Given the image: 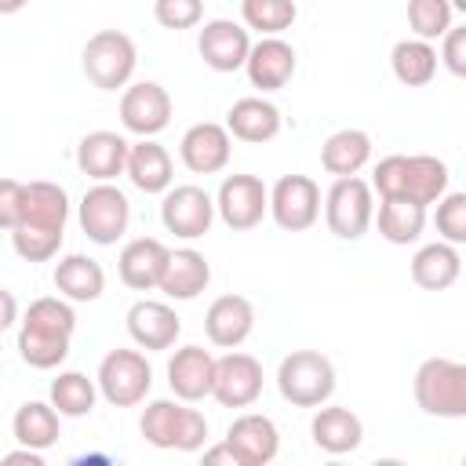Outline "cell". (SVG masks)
<instances>
[{
	"label": "cell",
	"instance_id": "52a82bcc",
	"mask_svg": "<svg viewBox=\"0 0 466 466\" xmlns=\"http://www.w3.org/2000/svg\"><path fill=\"white\" fill-rule=\"evenodd\" d=\"M375 218V193L364 178L342 175L324 193V222L339 240H360Z\"/></svg>",
	"mask_w": 466,
	"mask_h": 466
},
{
	"label": "cell",
	"instance_id": "d6a6232c",
	"mask_svg": "<svg viewBox=\"0 0 466 466\" xmlns=\"http://www.w3.org/2000/svg\"><path fill=\"white\" fill-rule=\"evenodd\" d=\"M390 66H393V76L404 84V87H426L433 76H437V47L430 40H400L393 44L390 51Z\"/></svg>",
	"mask_w": 466,
	"mask_h": 466
},
{
	"label": "cell",
	"instance_id": "8992f818",
	"mask_svg": "<svg viewBox=\"0 0 466 466\" xmlns=\"http://www.w3.org/2000/svg\"><path fill=\"white\" fill-rule=\"evenodd\" d=\"M95 386L106 397V404L135 408L153 390V368H149L146 353H138V350H109L102 357V364H98Z\"/></svg>",
	"mask_w": 466,
	"mask_h": 466
},
{
	"label": "cell",
	"instance_id": "9a60e30c",
	"mask_svg": "<svg viewBox=\"0 0 466 466\" xmlns=\"http://www.w3.org/2000/svg\"><path fill=\"white\" fill-rule=\"evenodd\" d=\"M226 444L233 448V455H237L240 466H266L280 451V433H277V422L269 415L244 411V415H237L229 422Z\"/></svg>",
	"mask_w": 466,
	"mask_h": 466
},
{
	"label": "cell",
	"instance_id": "f35d334b",
	"mask_svg": "<svg viewBox=\"0 0 466 466\" xmlns=\"http://www.w3.org/2000/svg\"><path fill=\"white\" fill-rule=\"evenodd\" d=\"M437 233L448 240V244H466V193H444L437 200Z\"/></svg>",
	"mask_w": 466,
	"mask_h": 466
},
{
	"label": "cell",
	"instance_id": "60d3db41",
	"mask_svg": "<svg viewBox=\"0 0 466 466\" xmlns=\"http://www.w3.org/2000/svg\"><path fill=\"white\" fill-rule=\"evenodd\" d=\"M437 62H444L448 73L466 76V25H451V29L441 36V55H437Z\"/></svg>",
	"mask_w": 466,
	"mask_h": 466
},
{
	"label": "cell",
	"instance_id": "83f0119b",
	"mask_svg": "<svg viewBox=\"0 0 466 466\" xmlns=\"http://www.w3.org/2000/svg\"><path fill=\"white\" fill-rule=\"evenodd\" d=\"M69 218V197L58 182H25L22 186V215L18 222L25 226H44V229H66Z\"/></svg>",
	"mask_w": 466,
	"mask_h": 466
},
{
	"label": "cell",
	"instance_id": "f6af8a7d",
	"mask_svg": "<svg viewBox=\"0 0 466 466\" xmlns=\"http://www.w3.org/2000/svg\"><path fill=\"white\" fill-rule=\"evenodd\" d=\"M4 462H29V466H44V455H40L36 448H25V444H22V451H7V455H4Z\"/></svg>",
	"mask_w": 466,
	"mask_h": 466
},
{
	"label": "cell",
	"instance_id": "7402d4cb",
	"mask_svg": "<svg viewBox=\"0 0 466 466\" xmlns=\"http://www.w3.org/2000/svg\"><path fill=\"white\" fill-rule=\"evenodd\" d=\"M127 138L116 131H87L76 146V167L95 182H113L127 164Z\"/></svg>",
	"mask_w": 466,
	"mask_h": 466
},
{
	"label": "cell",
	"instance_id": "f546056e",
	"mask_svg": "<svg viewBox=\"0 0 466 466\" xmlns=\"http://www.w3.org/2000/svg\"><path fill=\"white\" fill-rule=\"evenodd\" d=\"M368 160H371V135L360 127H342V131L328 135L320 146V167L335 178L357 175Z\"/></svg>",
	"mask_w": 466,
	"mask_h": 466
},
{
	"label": "cell",
	"instance_id": "2e32d148",
	"mask_svg": "<svg viewBox=\"0 0 466 466\" xmlns=\"http://www.w3.org/2000/svg\"><path fill=\"white\" fill-rule=\"evenodd\" d=\"M233 153V138L226 131V124L215 120H200L193 127H186L182 142H178V157L193 175H215L229 164Z\"/></svg>",
	"mask_w": 466,
	"mask_h": 466
},
{
	"label": "cell",
	"instance_id": "ab89813d",
	"mask_svg": "<svg viewBox=\"0 0 466 466\" xmlns=\"http://www.w3.org/2000/svg\"><path fill=\"white\" fill-rule=\"evenodd\" d=\"M153 18L171 33L193 29L204 18V0H153Z\"/></svg>",
	"mask_w": 466,
	"mask_h": 466
},
{
	"label": "cell",
	"instance_id": "4dcf8cb0",
	"mask_svg": "<svg viewBox=\"0 0 466 466\" xmlns=\"http://www.w3.org/2000/svg\"><path fill=\"white\" fill-rule=\"evenodd\" d=\"M448 164L430 157V153H415V157H404V189L400 197L404 200H415V204H437L444 193H448Z\"/></svg>",
	"mask_w": 466,
	"mask_h": 466
},
{
	"label": "cell",
	"instance_id": "e575fe53",
	"mask_svg": "<svg viewBox=\"0 0 466 466\" xmlns=\"http://www.w3.org/2000/svg\"><path fill=\"white\" fill-rule=\"evenodd\" d=\"M95 400H98V386L84 371H58V379H51V408L58 415L84 419L95 411Z\"/></svg>",
	"mask_w": 466,
	"mask_h": 466
},
{
	"label": "cell",
	"instance_id": "7c38bea8",
	"mask_svg": "<svg viewBox=\"0 0 466 466\" xmlns=\"http://www.w3.org/2000/svg\"><path fill=\"white\" fill-rule=\"evenodd\" d=\"M171 95L167 87H160L157 80H138L127 84L120 95V124L138 135V138H153L171 124Z\"/></svg>",
	"mask_w": 466,
	"mask_h": 466
},
{
	"label": "cell",
	"instance_id": "d590c367",
	"mask_svg": "<svg viewBox=\"0 0 466 466\" xmlns=\"http://www.w3.org/2000/svg\"><path fill=\"white\" fill-rule=\"evenodd\" d=\"M244 29H255L258 36H280L295 25L299 4L295 0H240Z\"/></svg>",
	"mask_w": 466,
	"mask_h": 466
},
{
	"label": "cell",
	"instance_id": "cb8c5ba5",
	"mask_svg": "<svg viewBox=\"0 0 466 466\" xmlns=\"http://www.w3.org/2000/svg\"><path fill=\"white\" fill-rule=\"evenodd\" d=\"M226 131H229V138H240V142H251V146L273 142L280 135V109L269 98H258V95L237 98L226 113Z\"/></svg>",
	"mask_w": 466,
	"mask_h": 466
},
{
	"label": "cell",
	"instance_id": "603a6c76",
	"mask_svg": "<svg viewBox=\"0 0 466 466\" xmlns=\"http://www.w3.org/2000/svg\"><path fill=\"white\" fill-rule=\"evenodd\" d=\"M167 251L157 237H135L120 248V258H116V273L120 280L131 288V291H153L160 284V273H164V262H167Z\"/></svg>",
	"mask_w": 466,
	"mask_h": 466
},
{
	"label": "cell",
	"instance_id": "7a4b0ae2",
	"mask_svg": "<svg viewBox=\"0 0 466 466\" xmlns=\"http://www.w3.org/2000/svg\"><path fill=\"white\" fill-rule=\"evenodd\" d=\"M142 437L164 451H200L208 441V419L178 400H149L138 419Z\"/></svg>",
	"mask_w": 466,
	"mask_h": 466
},
{
	"label": "cell",
	"instance_id": "f1b7e54d",
	"mask_svg": "<svg viewBox=\"0 0 466 466\" xmlns=\"http://www.w3.org/2000/svg\"><path fill=\"white\" fill-rule=\"evenodd\" d=\"M55 288L69 302H95L106 291V269L91 255H66L55 266Z\"/></svg>",
	"mask_w": 466,
	"mask_h": 466
},
{
	"label": "cell",
	"instance_id": "ffe728a7",
	"mask_svg": "<svg viewBox=\"0 0 466 466\" xmlns=\"http://www.w3.org/2000/svg\"><path fill=\"white\" fill-rule=\"evenodd\" d=\"M211 382H215V357L204 346L175 350V357L167 360V386L178 400L193 404V400L211 397Z\"/></svg>",
	"mask_w": 466,
	"mask_h": 466
},
{
	"label": "cell",
	"instance_id": "8d00e7d4",
	"mask_svg": "<svg viewBox=\"0 0 466 466\" xmlns=\"http://www.w3.org/2000/svg\"><path fill=\"white\" fill-rule=\"evenodd\" d=\"M62 233H66V229H44V226H25V222H18V226L11 229V248H15V255L25 258V262H47V258L58 255Z\"/></svg>",
	"mask_w": 466,
	"mask_h": 466
},
{
	"label": "cell",
	"instance_id": "1f68e13d",
	"mask_svg": "<svg viewBox=\"0 0 466 466\" xmlns=\"http://www.w3.org/2000/svg\"><path fill=\"white\" fill-rule=\"evenodd\" d=\"M58 411L51 408V400H25L15 419H11V433L18 444L25 448H36V451H47L51 444H58Z\"/></svg>",
	"mask_w": 466,
	"mask_h": 466
},
{
	"label": "cell",
	"instance_id": "3957f363",
	"mask_svg": "<svg viewBox=\"0 0 466 466\" xmlns=\"http://www.w3.org/2000/svg\"><path fill=\"white\" fill-rule=\"evenodd\" d=\"M415 404L437 419L466 415V364L451 357H426L415 371Z\"/></svg>",
	"mask_w": 466,
	"mask_h": 466
},
{
	"label": "cell",
	"instance_id": "8fae6325",
	"mask_svg": "<svg viewBox=\"0 0 466 466\" xmlns=\"http://www.w3.org/2000/svg\"><path fill=\"white\" fill-rule=\"evenodd\" d=\"M160 222L167 233L182 237V240H197L211 229L215 222V200L208 197L204 186H167L164 200H160Z\"/></svg>",
	"mask_w": 466,
	"mask_h": 466
},
{
	"label": "cell",
	"instance_id": "ac0fdd59",
	"mask_svg": "<svg viewBox=\"0 0 466 466\" xmlns=\"http://www.w3.org/2000/svg\"><path fill=\"white\" fill-rule=\"evenodd\" d=\"M204 331L211 346L237 350L255 331V306L244 295H218L204 313Z\"/></svg>",
	"mask_w": 466,
	"mask_h": 466
},
{
	"label": "cell",
	"instance_id": "5bb4252c",
	"mask_svg": "<svg viewBox=\"0 0 466 466\" xmlns=\"http://www.w3.org/2000/svg\"><path fill=\"white\" fill-rule=\"evenodd\" d=\"M197 51L204 66H211L215 73H237L244 69V58L251 51V29H244L233 18H211L200 25Z\"/></svg>",
	"mask_w": 466,
	"mask_h": 466
},
{
	"label": "cell",
	"instance_id": "d6986e66",
	"mask_svg": "<svg viewBox=\"0 0 466 466\" xmlns=\"http://www.w3.org/2000/svg\"><path fill=\"white\" fill-rule=\"evenodd\" d=\"M127 335L142 350H171L182 335V320L167 302L157 299H138L127 309Z\"/></svg>",
	"mask_w": 466,
	"mask_h": 466
},
{
	"label": "cell",
	"instance_id": "30bf717a",
	"mask_svg": "<svg viewBox=\"0 0 466 466\" xmlns=\"http://www.w3.org/2000/svg\"><path fill=\"white\" fill-rule=\"evenodd\" d=\"M269 215L288 233L309 229L320 218V186L309 175H280L269 189Z\"/></svg>",
	"mask_w": 466,
	"mask_h": 466
},
{
	"label": "cell",
	"instance_id": "ee69618b",
	"mask_svg": "<svg viewBox=\"0 0 466 466\" xmlns=\"http://www.w3.org/2000/svg\"><path fill=\"white\" fill-rule=\"evenodd\" d=\"M204 462H229V466H240L237 455H233V448H229L226 441L215 444V448H208V451H204Z\"/></svg>",
	"mask_w": 466,
	"mask_h": 466
},
{
	"label": "cell",
	"instance_id": "44dd1931",
	"mask_svg": "<svg viewBox=\"0 0 466 466\" xmlns=\"http://www.w3.org/2000/svg\"><path fill=\"white\" fill-rule=\"evenodd\" d=\"M309 433H313V444L328 455H346V451H357L360 441H364V422L357 411L342 408V404H320L313 422H309Z\"/></svg>",
	"mask_w": 466,
	"mask_h": 466
},
{
	"label": "cell",
	"instance_id": "ba28073f",
	"mask_svg": "<svg viewBox=\"0 0 466 466\" xmlns=\"http://www.w3.org/2000/svg\"><path fill=\"white\" fill-rule=\"evenodd\" d=\"M76 215H80V229L87 233V240L106 248V244H116L127 233L131 204L113 182H95L80 197V211Z\"/></svg>",
	"mask_w": 466,
	"mask_h": 466
},
{
	"label": "cell",
	"instance_id": "836d02e7",
	"mask_svg": "<svg viewBox=\"0 0 466 466\" xmlns=\"http://www.w3.org/2000/svg\"><path fill=\"white\" fill-rule=\"evenodd\" d=\"M426 229V208L404 197H382L379 204V237L390 244H415Z\"/></svg>",
	"mask_w": 466,
	"mask_h": 466
},
{
	"label": "cell",
	"instance_id": "484cf974",
	"mask_svg": "<svg viewBox=\"0 0 466 466\" xmlns=\"http://www.w3.org/2000/svg\"><path fill=\"white\" fill-rule=\"evenodd\" d=\"M124 175L131 178L135 189L142 193H164L175 178V164H171V153L153 142V138H138L127 146V164H124Z\"/></svg>",
	"mask_w": 466,
	"mask_h": 466
},
{
	"label": "cell",
	"instance_id": "4316f807",
	"mask_svg": "<svg viewBox=\"0 0 466 466\" xmlns=\"http://www.w3.org/2000/svg\"><path fill=\"white\" fill-rule=\"evenodd\" d=\"M462 273V255L455 244L448 240H437V244H422L415 255H411V280L422 288V291H444L459 280Z\"/></svg>",
	"mask_w": 466,
	"mask_h": 466
},
{
	"label": "cell",
	"instance_id": "7bdbcfd3",
	"mask_svg": "<svg viewBox=\"0 0 466 466\" xmlns=\"http://www.w3.org/2000/svg\"><path fill=\"white\" fill-rule=\"evenodd\" d=\"M15 320H18V302L7 288H0V331H7Z\"/></svg>",
	"mask_w": 466,
	"mask_h": 466
},
{
	"label": "cell",
	"instance_id": "7dc6e473",
	"mask_svg": "<svg viewBox=\"0 0 466 466\" xmlns=\"http://www.w3.org/2000/svg\"><path fill=\"white\" fill-rule=\"evenodd\" d=\"M451 4V11H466V0H448Z\"/></svg>",
	"mask_w": 466,
	"mask_h": 466
},
{
	"label": "cell",
	"instance_id": "9c48e42d",
	"mask_svg": "<svg viewBox=\"0 0 466 466\" xmlns=\"http://www.w3.org/2000/svg\"><path fill=\"white\" fill-rule=\"evenodd\" d=\"M215 211L237 233L255 229L269 211V189L258 175H226L215 193Z\"/></svg>",
	"mask_w": 466,
	"mask_h": 466
},
{
	"label": "cell",
	"instance_id": "b9f144b4",
	"mask_svg": "<svg viewBox=\"0 0 466 466\" xmlns=\"http://www.w3.org/2000/svg\"><path fill=\"white\" fill-rule=\"evenodd\" d=\"M22 186L18 178H0V229H15L22 215Z\"/></svg>",
	"mask_w": 466,
	"mask_h": 466
},
{
	"label": "cell",
	"instance_id": "6da1fadb",
	"mask_svg": "<svg viewBox=\"0 0 466 466\" xmlns=\"http://www.w3.org/2000/svg\"><path fill=\"white\" fill-rule=\"evenodd\" d=\"M76 331V313L69 306V299L62 295H44L33 299L22 328H18V357L29 368H58L69 357V339Z\"/></svg>",
	"mask_w": 466,
	"mask_h": 466
},
{
	"label": "cell",
	"instance_id": "bcb514c9",
	"mask_svg": "<svg viewBox=\"0 0 466 466\" xmlns=\"http://www.w3.org/2000/svg\"><path fill=\"white\" fill-rule=\"evenodd\" d=\"M29 0H0V15H15V11H22Z\"/></svg>",
	"mask_w": 466,
	"mask_h": 466
},
{
	"label": "cell",
	"instance_id": "4fadbf2b",
	"mask_svg": "<svg viewBox=\"0 0 466 466\" xmlns=\"http://www.w3.org/2000/svg\"><path fill=\"white\" fill-rule=\"evenodd\" d=\"M262 393V364L251 353L229 350L226 357L215 360V382L211 397L222 408H251Z\"/></svg>",
	"mask_w": 466,
	"mask_h": 466
},
{
	"label": "cell",
	"instance_id": "74e56055",
	"mask_svg": "<svg viewBox=\"0 0 466 466\" xmlns=\"http://www.w3.org/2000/svg\"><path fill=\"white\" fill-rule=\"evenodd\" d=\"M451 15L448 0H408V25L419 40H441L451 29Z\"/></svg>",
	"mask_w": 466,
	"mask_h": 466
},
{
	"label": "cell",
	"instance_id": "5b68a950",
	"mask_svg": "<svg viewBox=\"0 0 466 466\" xmlns=\"http://www.w3.org/2000/svg\"><path fill=\"white\" fill-rule=\"evenodd\" d=\"M80 66H84V76L98 91L127 87V80L135 76V66H138L135 40L127 33H120V29H98L95 36H87Z\"/></svg>",
	"mask_w": 466,
	"mask_h": 466
},
{
	"label": "cell",
	"instance_id": "e0dca14e",
	"mask_svg": "<svg viewBox=\"0 0 466 466\" xmlns=\"http://www.w3.org/2000/svg\"><path fill=\"white\" fill-rule=\"evenodd\" d=\"M295 47L280 36H262L258 44H251L248 58H244V73L251 80V87L258 91H280L291 76H295Z\"/></svg>",
	"mask_w": 466,
	"mask_h": 466
},
{
	"label": "cell",
	"instance_id": "d4e9b609",
	"mask_svg": "<svg viewBox=\"0 0 466 466\" xmlns=\"http://www.w3.org/2000/svg\"><path fill=\"white\" fill-rule=\"evenodd\" d=\"M208 284H211V266H208V258H204L200 251H193V248L167 251V262H164V273H160L157 291H164L167 299L189 302V299H197Z\"/></svg>",
	"mask_w": 466,
	"mask_h": 466
},
{
	"label": "cell",
	"instance_id": "277c9868",
	"mask_svg": "<svg viewBox=\"0 0 466 466\" xmlns=\"http://www.w3.org/2000/svg\"><path fill=\"white\" fill-rule=\"evenodd\" d=\"M277 390L295 408H320L335 393V364L317 350H291L277 368Z\"/></svg>",
	"mask_w": 466,
	"mask_h": 466
}]
</instances>
